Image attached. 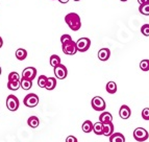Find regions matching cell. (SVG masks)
Returning a JSON list of instances; mask_svg holds the SVG:
<instances>
[{"instance_id": "obj_1", "label": "cell", "mask_w": 149, "mask_h": 142, "mask_svg": "<svg viewBox=\"0 0 149 142\" xmlns=\"http://www.w3.org/2000/svg\"><path fill=\"white\" fill-rule=\"evenodd\" d=\"M65 22L67 23V25L70 27V29H72L73 31H77L81 27V20L80 17L77 15L76 13H69L65 16Z\"/></svg>"}, {"instance_id": "obj_2", "label": "cell", "mask_w": 149, "mask_h": 142, "mask_svg": "<svg viewBox=\"0 0 149 142\" xmlns=\"http://www.w3.org/2000/svg\"><path fill=\"white\" fill-rule=\"evenodd\" d=\"M91 106L95 111H100V112H104V110L107 109V104H105L104 99L100 96L93 97L92 101H91Z\"/></svg>"}, {"instance_id": "obj_3", "label": "cell", "mask_w": 149, "mask_h": 142, "mask_svg": "<svg viewBox=\"0 0 149 142\" xmlns=\"http://www.w3.org/2000/svg\"><path fill=\"white\" fill-rule=\"evenodd\" d=\"M23 104L27 108H35L39 104V96L35 93H29L24 97Z\"/></svg>"}, {"instance_id": "obj_4", "label": "cell", "mask_w": 149, "mask_h": 142, "mask_svg": "<svg viewBox=\"0 0 149 142\" xmlns=\"http://www.w3.org/2000/svg\"><path fill=\"white\" fill-rule=\"evenodd\" d=\"M62 48H63V52H64L65 55H75V53L77 52L76 42H74L73 40L62 44Z\"/></svg>"}, {"instance_id": "obj_5", "label": "cell", "mask_w": 149, "mask_h": 142, "mask_svg": "<svg viewBox=\"0 0 149 142\" xmlns=\"http://www.w3.org/2000/svg\"><path fill=\"white\" fill-rule=\"evenodd\" d=\"M19 105H20V102H19V99H18L17 96L15 95H8V98H6V108H8L10 111L12 112H15L19 109Z\"/></svg>"}, {"instance_id": "obj_6", "label": "cell", "mask_w": 149, "mask_h": 142, "mask_svg": "<svg viewBox=\"0 0 149 142\" xmlns=\"http://www.w3.org/2000/svg\"><path fill=\"white\" fill-rule=\"evenodd\" d=\"M134 138L137 140V141L143 142L148 139L149 134L144 127H137V129L134 131Z\"/></svg>"}, {"instance_id": "obj_7", "label": "cell", "mask_w": 149, "mask_h": 142, "mask_svg": "<svg viewBox=\"0 0 149 142\" xmlns=\"http://www.w3.org/2000/svg\"><path fill=\"white\" fill-rule=\"evenodd\" d=\"M91 46V40L89 38H80L76 41V47L77 51L80 52H86Z\"/></svg>"}, {"instance_id": "obj_8", "label": "cell", "mask_w": 149, "mask_h": 142, "mask_svg": "<svg viewBox=\"0 0 149 142\" xmlns=\"http://www.w3.org/2000/svg\"><path fill=\"white\" fill-rule=\"evenodd\" d=\"M54 75L58 80H65L68 75V70H67V68H66V66L61 64V65H58L57 67H55Z\"/></svg>"}, {"instance_id": "obj_9", "label": "cell", "mask_w": 149, "mask_h": 142, "mask_svg": "<svg viewBox=\"0 0 149 142\" xmlns=\"http://www.w3.org/2000/svg\"><path fill=\"white\" fill-rule=\"evenodd\" d=\"M37 76V69L35 67H27L22 71V78L32 80Z\"/></svg>"}, {"instance_id": "obj_10", "label": "cell", "mask_w": 149, "mask_h": 142, "mask_svg": "<svg viewBox=\"0 0 149 142\" xmlns=\"http://www.w3.org/2000/svg\"><path fill=\"white\" fill-rule=\"evenodd\" d=\"M119 115L122 119H128L130 117V115H132V110L129 109L128 106L123 105L121 106V108L119 110Z\"/></svg>"}, {"instance_id": "obj_11", "label": "cell", "mask_w": 149, "mask_h": 142, "mask_svg": "<svg viewBox=\"0 0 149 142\" xmlns=\"http://www.w3.org/2000/svg\"><path fill=\"white\" fill-rule=\"evenodd\" d=\"M111 57V50L109 48H101V49L98 51V59L102 62H105L107 61Z\"/></svg>"}, {"instance_id": "obj_12", "label": "cell", "mask_w": 149, "mask_h": 142, "mask_svg": "<svg viewBox=\"0 0 149 142\" xmlns=\"http://www.w3.org/2000/svg\"><path fill=\"white\" fill-rule=\"evenodd\" d=\"M99 121L101 122L102 125H105V123H109V122H113V116L109 112H102L99 116Z\"/></svg>"}, {"instance_id": "obj_13", "label": "cell", "mask_w": 149, "mask_h": 142, "mask_svg": "<svg viewBox=\"0 0 149 142\" xmlns=\"http://www.w3.org/2000/svg\"><path fill=\"white\" fill-rule=\"evenodd\" d=\"M113 134H114V125H113V122L103 125V135L107 136V137H111Z\"/></svg>"}, {"instance_id": "obj_14", "label": "cell", "mask_w": 149, "mask_h": 142, "mask_svg": "<svg viewBox=\"0 0 149 142\" xmlns=\"http://www.w3.org/2000/svg\"><path fill=\"white\" fill-rule=\"evenodd\" d=\"M27 125H28V127H30L31 129H36V127H38L39 125H40V119H39L37 116H30L27 120Z\"/></svg>"}, {"instance_id": "obj_15", "label": "cell", "mask_w": 149, "mask_h": 142, "mask_svg": "<svg viewBox=\"0 0 149 142\" xmlns=\"http://www.w3.org/2000/svg\"><path fill=\"white\" fill-rule=\"evenodd\" d=\"M93 127H94V123H93L91 120H86V121L82 123L81 129L85 133L89 134V133L93 132Z\"/></svg>"}, {"instance_id": "obj_16", "label": "cell", "mask_w": 149, "mask_h": 142, "mask_svg": "<svg viewBox=\"0 0 149 142\" xmlns=\"http://www.w3.org/2000/svg\"><path fill=\"white\" fill-rule=\"evenodd\" d=\"M109 142H125V137L121 133H114L109 137Z\"/></svg>"}, {"instance_id": "obj_17", "label": "cell", "mask_w": 149, "mask_h": 142, "mask_svg": "<svg viewBox=\"0 0 149 142\" xmlns=\"http://www.w3.org/2000/svg\"><path fill=\"white\" fill-rule=\"evenodd\" d=\"M105 90L109 94H115L117 92V84L115 82H109L105 86Z\"/></svg>"}, {"instance_id": "obj_18", "label": "cell", "mask_w": 149, "mask_h": 142, "mask_svg": "<svg viewBox=\"0 0 149 142\" xmlns=\"http://www.w3.org/2000/svg\"><path fill=\"white\" fill-rule=\"evenodd\" d=\"M93 132L95 133V135H103V125H102L100 121H97L96 123H94V127H93Z\"/></svg>"}, {"instance_id": "obj_19", "label": "cell", "mask_w": 149, "mask_h": 142, "mask_svg": "<svg viewBox=\"0 0 149 142\" xmlns=\"http://www.w3.org/2000/svg\"><path fill=\"white\" fill-rule=\"evenodd\" d=\"M49 62H50V65L52 66L53 68L57 67L58 65H61V64H62V63H61V57H58L57 55H51V57H50Z\"/></svg>"}, {"instance_id": "obj_20", "label": "cell", "mask_w": 149, "mask_h": 142, "mask_svg": "<svg viewBox=\"0 0 149 142\" xmlns=\"http://www.w3.org/2000/svg\"><path fill=\"white\" fill-rule=\"evenodd\" d=\"M26 57H27V51L24 49V48H19V49H17V51H16V57H17L19 61H23L26 59Z\"/></svg>"}, {"instance_id": "obj_21", "label": "cell", "mask_w": 149, "mask_h": 142, "mask_svg": "<svg viewBox=\"0 0 149 142\" xmlns=\"http://www.w3.org/2000/svg\"><path fill=\"white\" fill-rule=\"evenodd\" d=\"M56 87V78L55 77H48L47 85L45 87V89H47L48 91H51Z\"/></svg>"}, {"instance_id": "obj_22", "label": "cell", "mask_w": 149, "mask_h": 142, "mask_svg": "<svg viewBox=\"0 0 149 142\" xmlns=\"http://www.w3.org/2000/svg\"><path fill=\"white\" fill-rule=\"evenodd\" d=\"M20 86L23 90H29L32 87V80H26V78H21Z\"/></svg>"}, {"instance_id": "obj_23", "label": "cell", "mask_w": 149, "mask_h": 142, "mask_svg": "<svg viewBox=\"0 0 149 142\" xmlns=\"http://www.w3.org/2000/svg\"><path fill=\"white\" fill-rule=\"evenodd\" d=\"M139 10H140V13H141L142 15L149 16V2L140 5V6H139Z\"/></svg>"}, {"instance_id": "obj_24", "label": "cell", "mask_w": 149, "mask_h": 142, "mask_svg": "<svg viewBox=\"0 0 149 142\" xmlns=\"http://www.w3.org/2000/svg\"><path fill=\"white\" fill-rule=\"evenodd\" d=\"M20 87H21L20 80H17V82H8V88L10 91H17Z\"/></svg>"}, {"instance_id": "obj_25", "label": "cell", "mask_w": 149, "mask_h": 142, "mask_svg": "<svg viewBox=\"0 0 149 142\" xmlns=\"http://www.w3.org/2000/svg\"><path fill=\"white\" fill-rule=\"evenodd\" d=\"M47 80H48V77L45 76V75H41L39 77V80H38V86L40 88H45L46 85H47Z\"/></svg>"}, {"instance_id": "obj_26", "label": "cell", "mask_w": 149, "mask_h": 142, "mask_svg": "<svg viewBox=\"0 0 149 142\" xmlns=\"http://www.w3.org/2000/svg\"><path fill=\"white\" fill-rule=\"evenodd\" d=\"M17 80H21L20 75L18 72H10L8 74V82H17Z\"/></svg>"}, {"instance_id": "obj_27", "label": "cell", "mask_w": 149, "mask_h": 142, "mask_svg": "<svg viewBox=\"0 0 149 142\" xmlns=\"http://www.w3.org/2000/svg\"><path fill=\"white\" fill-rule=\"evenodd\" d=\"M140 68L143 71H149V60H142L140 63Z\"/></svg>"}, {"instance_id": "obj_28", "label": "cell", "mask_w": 149, "mask_h": 142, "mask_svg": "<svg viewBox=\"0 0 149 142\" xmlns=\"http://www.w3.org/2000/svg\"><path fill=\"white\" fill-rule=\"evenodd\" d=\"M141 33L145 36V37H149V24H144L141 27Z\"/></svg>"}, {"instance_id": "obj_29", "label": "cell", "mask_w": 149, "mask_h": 142, "mask_svg": "<svg viewBox=\"0 0 149 142\" xmlns=\"http://www.w3.org/2000/svg\"><path fill=\"white\" fill-rule=\"evenodd\" d=\"M69 41H72V38H71L70 35H67V34H66V35H63L62 37H61V42H62V44L69 42Z\"/></svg>"}, {"instance_id": "obj_30", "label": "cell", "mask_w": 149, "mask_h": 142, "mask_svg": "<svg viewBox=\"0 0 149 142\" xmlns=\"http://www.w3.org/2000/svg\"><path fill=\"white\" fill-rule=\"evenodd\" d=\"M142 118L144 120H149V108H145L142 111Z\"/></svg>"}, {"instance_id": "obj_31", "label": "cell", "mask_w": 149, "mask_h": 142, "mask_svg": "<svg viewBox=\"0 0 149 142\" xmlns=\"http://www.w3.org/2000/svg\"><path fill=\"white\" fill-rule=\"evenodd\" d=\"M66 142H77V138L72 136V135H69V136L66 138Z\"/></svg>"}, {"instance_id": "obj_32", "label": "cell", "mask_w": 149, "mask_h": 142, "mask_svg": "<svg viewBox=\"0 0 149 142\" xmlns=\"http://www.w3.org/2000/svg\"><path fill=\"white\" fill-rule=\"evenodd\" d=\"M138 2H139L140 5H141V4H144V3L149 2V0H138Z\"/></svg>"}, {"instance_id": "obj_33", "label": "cell", "mask_w": 149, "mask_h": 142, "mask_svg": "<svg viewBox=\"0 0 149 142\" xmlns=\"http://www.w3.org/2000/svg\"><path fill=\"white\" fill-rule=\"evenodd\" d=\"M61 3H63V4H66V3H68L69 2V0H58Z\"/></svg>"}, {"instance_id": "obj_34", "label": "cell", "mask_w": 149, "mask_h": 142, "mask_svg": "<svg viewBox=\"0 0 149 142\" xmlns=\"http://www.w3.org/2000/svg\"><path fill=\"white\" fill-rule=\"evenodd\" d=\"M2 45H3V40H2V38L0 37V48L2 47Z\"/></svg>"}, {"instance_id": "obj_35", "label": "cell", "mask_w": 149, "mask_h": 142, "mask_svg": "<svg viewBox=\"0 0 149 142\" xmlns=\"http://www.w3.org/2000/svg\"><path fill=\"white\" fill-rule=\"evenodd\" d=\"M120 1H122V2H125V1H127V0H120Z\"/></svg>"}, {"instance_id": "obj_36", "label": "cell", "mask_w": 149, "mask_h": 142, "mask_svg": "<svg viewBox=\"0 0 149 142\" xmlns=\"http://www.w3.org/2000/svg\"><path fill=\"white\" fill-rule=\"evenodd\" d=\"M0 75H1V67H0Z\"/></svg>"}, {"instance_id": "obj_37", "label": "cell", "mask_w": 149, "mask_h": 142, "mask_svg": "<svg viewBox=\"0 0 149 142\" xmlns=\"http://www.w3.org/2000/svg\"><path fill=\"white\" fill-rule=\"evenodd\" d=\"M74 1H79V0H74Z\"/></svg>"}]
</instances>
